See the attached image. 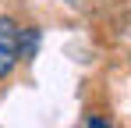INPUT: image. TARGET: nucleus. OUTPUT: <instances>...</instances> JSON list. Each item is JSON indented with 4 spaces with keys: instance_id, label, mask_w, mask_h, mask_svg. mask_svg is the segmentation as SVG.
<instances>
[{
    "instance_id": "obj_1",
    "label": "nucleus",
    "mask_w": 131,
    "mask_h": 128,
    "mask_svg": "<svg viewBox=\"0 0 131 128\" xmlns=\"http://www.w3.org/2000/svg\"><path fill=\"white\" fill-rule=\"evenodd\" d=\"M18 68V25L0 14V82Z\"/></svg>"
},
{
    "instance_id": "obj_2",
    "label": "nucleus",
    "mask_w": 131,
    "mask_h": 128,
    "mask_svg": "<svg viewBox=\"0 0 131 128\" xmlns=\"http://www.w3.org/2000/svg\"><path fill=\"white\" fill-rule=\"evenodd\" d=\"M39 53V29H18V61H36Z\"/></svg>"
},
{
    "instance_id": "obj_3",
    "label": "nucleus",
    "mask_w": 131,
    "mask_h": 128,
    "mask_svg": "<svg viewBox=\"0 0 131 128\" xmlns=\"http://www.w3.org/2000/svg\"><path fill=\"white\" fill-rule=\"evenodd\" d=\"M85 128H113V125H110V121H103V117H89Z\"/></svg>"
}]
</instances>
